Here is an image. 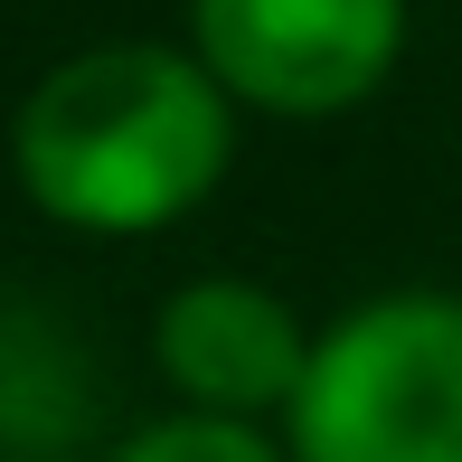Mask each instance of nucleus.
Instances as JSON below:
<instances>
[{"mask_svg": "<svg viewBox=\"0 0 462 462\" xmlns=\"http://www.w3.org/2000/svg\"><path fill=\"white\" fill-rule=\"evenodd\" d=\"M236 161V104L189 48L114 38L38 76L19 104L10 171L38 217L76 236H161Z\"/></svg>", "mask_w": 462, "mask_h": 462, "instance_id": "obj_1", "label": "nucleus"}, {"mask_svg": "<svg viewBox=\"0 0 462 462\" xmlns=\"http://www.w3.org/2000/svg\"><path fill=\"white\" fill-rule=\"evenodd\" d=\"M292 462H462V302L377 292L311 340L283 406Z\"/></svg>", "mask_w": 462, "mask_h": 462, "instance_id": "obj_2", "label": "nucleus"}, {"mask_svg": "<svg viewBox=\"0 0 462 462\" xmlns=\"http://www.w3.org/2000/svg\"><path fill=\"white\" fill-rule=\"evenodd\" d=\"M406 0H189V57L226 104L321 123L396 76Z\"/></svg>", "mask_w": 462, "mask_h": 462, "instance_id": "obj_3", "label": "nucleus"}, {"mask_svg": "<svg viewBox=\"0 0 462 462\" xmlns=\"http://www.w3.org/2000/svg\"><path fill=\"white\" fill-rule=\"evenodd\" d=\"M152 359L199 415H245V425H255V415L292 406V387H302V368H311V330H302V311H292L274 283L199 274V283H180L171 302H161Z\"/></svg>", "mask_w": 462, "mask_h": 462, "instance_id": "obj_4", "label": "nucleus"}, {"mask_svg": "<svg viewBox=\"0 0 462 462\" xmlns=\"http://www.w3.org/2000/svg\"><path fill=\"white\" fill-rule=\"evenodd\" d=\"M114 462H292L264 425H245V415H199V406H180V415H161V425H142V434H123Z\"/></svg>", "mask_w": 462, "mask_h": 462, "instance_id": "obj_5", "label": "nucleus"}]
</instances>
